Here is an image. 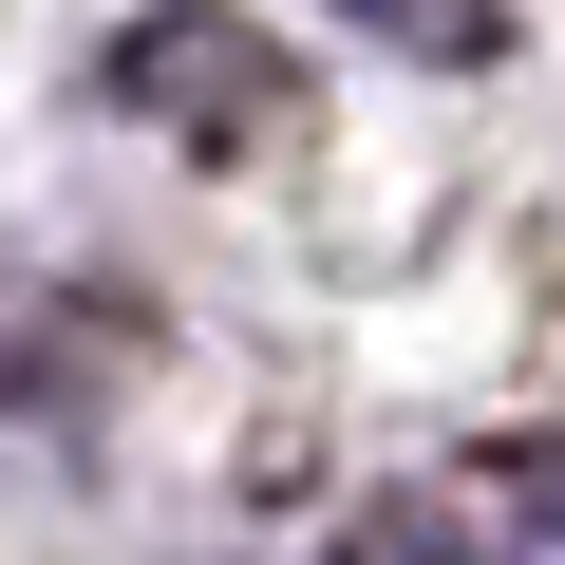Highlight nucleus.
Returning <instances> with one entry per match:
<instances>
[{"mask_svg": "<svg viewBox=\"0 0 565 565\" xmlns=\"http://www.w3.org/2000/svg\"><path fill=\"white\" fill-rule=\"evenodd\" d=\"M509 490H527V509H546V546H565V434H527V452H509Z\"/></svg>", "mask_w": 565, "mask_h": 565, "instance_id": "1", "label": "nucleus"}, {"mask_svg": "<svg viewBox=\"0 0 565 565\" xmlns=\"http://www.w3.org/2000/svg\"><path fill=\"white\" fill-rule=\"evenodd\" d=\"M340 565H471V546H452V527H359Z\"/></svg>", "mask_w": 565, "mask_h": 565, "instance_id": "2", "label": "nucleus"}]
</instances>
